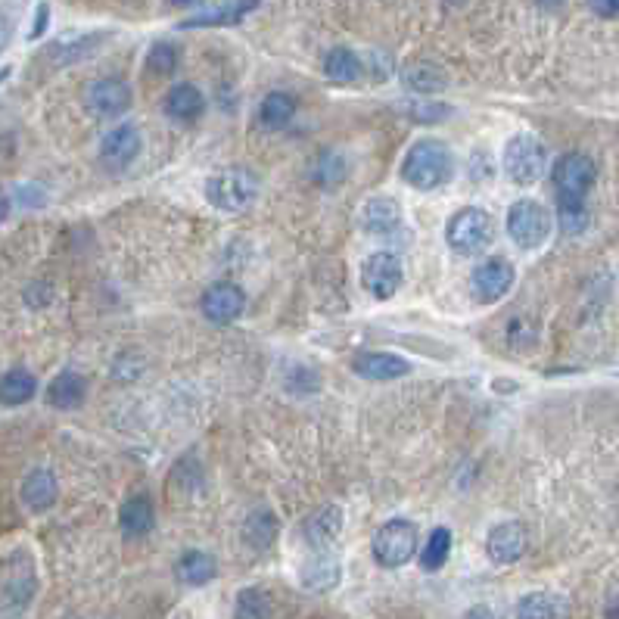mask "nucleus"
<instances>
[{
	"label": "nucleus",
	"instance_id": "obj_1",
	"mask_svg": "<svg viewBox=\"0 0 619 619\" xmlns=\"http://www.w3.org/2000/svg\"><path fill=\"white\" fill-rule=\"evenodd\" d=\"M455 175V156L442 140L420 137L402 162V181L414 190H436Z\"/></svg>",
	"mask_w": 619,
	"mask_h": 619
},
{
	"label": "nucleus",
	"instance_id": "obj_2",
	"mask_svg": "<svg viewBox=\"0 0 619 619\" xmlns=\"http://www.w3.org/2000/svg\"><path fill=\"white\" fill-rule=\"evenodd\" d=\"M259 175L249 172V168L231 165V168H221L206 181V200L209 206L221 209V212H243L252 203L259 200Z\"/></svg>",
	"mask_w": 619,
	"mask_h": 619
},
{
	"label": "nucleus",
	"instance_id": "obj_3",
	"mask_svg": "<svg viewBox=\"0 0 619 619\" xmlns=\"http://www.w3.org/2000/svg\"><path fill=\"white\" fill-rule=\"evenodd\" d=\"M554 193H557V209H579L585 206V196L595 184V162L582 153H567L560 156L554 165Z\"/></svg>",
	"mask_w": 619,
	"mask_h": 619
},
{
	"label": "nucleus",
	"instance_id": "obj_4",
	"mask_svg": "<svg viewBox=\"0 0 619 619\" xmlns=\"http://www.w3.org/2000/svg\"><path fill=\"white\" fill-rule=\"evenodd\" d=\"M492 234H495L492 215L486 209H476V206L455 212L445 228V240L458 256H476V252H483L489 246Z\"/></svg>",
	"mask_w": 619,
	"mask_h": 619
},
{
	"label": "nucleus",
	"instance_id": "obj_5",
	"mask_svg": "<svg viewBox=\"0 0 619 619\" xmlns=\"http://www.w3.org/2000/svg\"><path fill=\"white\" fill-rule=\"evenodd\" d=\"M417 554V526L411 520H386L374 536V557L386 570H399L411 564Z\"/></svg>",
	"mask_w": 619,
	"mask_h": 619
},
{
	"label": "nucleus",
	"instance_id": "obj_6",
	"mask_svg": "<svg viewBox=\"0 0 619 619\" xmlns=\"http://www.w3.org/2000/svg\"><path fill=\"white\" fill-rule=\"evenodd\" d=\"M504 175L514 184L529 187L545 175V147L532 134H517L504 144Z\"/></svg>",
	"mask_w": 619,
	"mask_h": 619
},
{
	"label": "nucleus",
	"instance_id": "obj_7",
	"mask_svg": "<svg viewBox=\"0 0 619 619\" xmlns=\"http://www.w3.org/2000/svg\"><path fill=\"white\" fill-rule=\"evenodd\" d=\"M508 237L520 249H539L551 237V212L536 200H517L508 209Z\"/></svg>",
	"mask_w": 619,
	"mask_h": 619
},
{
	"label": "nucleus",
	"instance_id": "obj_8",
	"mask_svg": "<svg viewBox=\"0 0 619 619\" xmlns=\"http://www.w3.org/2000/svg\"><path fill=\"white\" fill-rule=\"evenodd\" d=\"M402 280H405V265L389 249L371 252L361 265V284L374 299H392L402 290Z\"/></svg>",
	"mask_w": 619,
	"mask_h": 619
},
{
	"label": "nucleus",
	"instance_id": "obj_9",
	"mask_svg": "<svg viewBox=\"0 0 619 619\" xmlns=\"http://www.w3.org/2000/svg\"><path fill=\"white\" fill-rule=\"evenodd\" d=\"M38 592V573L32 564V554L16 548L10 551L4 564V607L7 610H22Z\"/></svg>",
	"mask_w": 619,
	"mask_h": 619
},
{
	"label": "nucleus",
	"instance_id": "obj_10",
	"mask_svg": "<svg viewBox=\"0 0 619 619\" xmlns=\"http://www.w3.org/2000/svg\"><path fill=\"white\" fill-rule=\"evenodd\" d=\"M131 88L122 78H97L84 88V106L97 119H116L125 109H131Z\"/></svg>",
	"mask_w": 619,
	"mask_h": 619
},
{
	"label": "nucleus",
	"instance_id": "obj_11",
	"mask_svg": "<svg viewBox=\"0 0 619 619\" xmlns=\"http://www.w3.org/2000/svg\"><path fill=\"white\" fill-rule=\"evenodd\" d=\"M140 156V131L137 125H119L103 134L100 140V162L106 172H125Z\"/></svg>",
	"mask_w": 619,
	"mask_h": 619
},
{
	"label": "nucleus",
	"instance_id": "obj_12",
	"mask_svg": "<svg viewBox=\"0 0 619 619\" xmlns=\"http://www.w3.org/2000/svg\"><path fill=\"white\" fill-rule=\"evenodd\" d=\"M529 548V532L520 520H504L489 529L486 536V554L495 564H514Z\"/></svg>",
	"mask_w": 619,
	"mask_h": 619
},
{
	"label": "nucleus",
	"instance_id": "obj_13",
	"mask_svg": "<svg viewBox=\"0 0 619 619\" xmlns=\"http://www.w3.org/2000/svg\"><path fill=\"white\" fill-rule=\"evenodd\" d=\"M514 265L504 259H489L473 271V293L480 302H498L514 287Z\"/></svg>",
	"mask_w": 619,
	"mask_h": 619
},
{
	"label": "nucleus",
	"instance_id": "obj_14",
	"mask_svg": "<svg viewBox=\"0 0 619 619\" xmlns=\"http://www.w3.org/2000/svg\"><path fill=\"white\" fill-rule=\"evenodd\" d=\"M200 308L212 324H234L246 308V293L237 284H215L203 293Z\"/></svg>",
	"mask_w": 619,
	"mask_h": 619
},
{
	"label": "nucleus",
	"instance_id": "obj_15",
	"mask_svg": "<svg viewBox=\"0 0 619 619\" xmlns=\"http://www.w3.org/2000/svg\"><path fill=\"white\" fill-rule=\"evenodd\" d=\"M302 536L315 551H327L330 545H336V539L343 536V508L340 504H327V508L315 511L302 523Z\"/></svg>",
	"mask_w": 619,
	"mask_h": 619
},
{
	"label": "nucleus",
	"instance_id": "obj_16",
	"mask_svg": "<svg viewBox=\"0 0 619 619\" xmlns=\"http://www.w3.org/2000/svg\"><path fill=\"white\" fill-rule=\"evenodd\" d=\"M19 498L28 511H50L56 498H60V483H56V476L47 470V467H35V470H28V476L22 480L19 486Z\"/></svg>",
	"mask_w": 619,
	"mask_h": 619
},
{
	"label": "nucleus",
	"instance_id": "obj_17",
	"mask_svg": "<svg viewBox=\"0 0 619 619\" xmlns=\"http://www.w3.org/2000/svg\"><path fill=\"white\" fill-rule=\"evenodd\" d=\"M361 224L368 234L389 237V234L402 231L405 215H402V206L396 200H389V196H371L361 209Z\"/></svg>",
	"mask_w": 619,
	"mask_h": 619
},
{
	"label": "nucleus",
	"instance_id": "obj_18",
	"mask_svg": "<svg viewBox=\"0 0 619 619\" xmlns=\"http://www.w3.org/2000/svg\"><path fill=\"white\" fill-rule=\"evenodd\" d=\"M570 598L560 592H529L517 601V619H570Z\"/></svg>",
	"mask_w": 619,
	"mask_h": 619
},
{
	"label": "nucleus",
	"instance_id": "obj_19",
	"mask_svg": "<svg viewBox=\"0 0 619 619\" xmlns=\"http://www.w3.org/2000/svg\"><path fill=\"white\" fill-rule=\"evenodd\" d=\"M352 368L364 380H399V377L411 374V364L392 352H364L355 358Z\"/></svg>",
	"mask_w": 619,
	"mask_h": 619
},
{
	"label": "nucleus",
	"instance_id": "obj_20",
	"mask_svg": "<svg viewBox=\"0 0 619 619\" xmlns=\"http://www.w3.org/2000/svg\"><path fill=\"white\" fill-rule=\"evenodd\" d=\"M262 0H228V4L203 10L190 19L181 22V28H215V25H240L252 10H256Z\"/></svg>",
	"mask_w": 619,
	"mask_h": 619
},
{
	"label": "nucleus",
	"instance_id": "obj_21",
	"mask_svg": "<svg viewBox=\"0 0 619 619\" xmlns=\"http://www.w3.org/2000/svg\"><path fill=\"white\" fill-rule=\"evenodd\" d=\"M119 526L128 539H144L153 532L156 526V511H153V501L147 495H131L122 511H119Z\"/></svg>",
	"mask_w": 619,
	"mask_h": 619
},
{
	"label": "nucleus",
	"instance_id": "obj_22",
	"mask_svg": "<svg viewBox=\"0 0 619 619\" xmlns=\"http://www.w3.org/2000/svg\"><path fill=\"white\" fill-rule=\"evenodd\" d=\"M84 396H88V383H84L78 371H60L47 386V402L60 411H72L84 405Z\"/></svg>",
	"mask_w": 619,
	"mask_h": 619
},
{
	"label": "nucleus",
	"instance_id": "obj_23",
	"mask_svg": "<svg viewBox=\"0 0 619 619\" xmlns=\"http://www.w3.org/2000/svg\"><path fill=\"white\" fill-rule=\"evenodd\" d=\"M203 94L193 88V84H175L172 91L165 94L162 100V112L168 119H175V122H193V119H200L203 116Z\"/></svg>",
	"mask_w": 619,
	"mask_h": 619
},
{
	"label": "nucleus",
	"instance_id": "obj_24",
	"mask_svg": "<svg viewBox=\"0 0 619 619\" xmlns=\"http://www.w3.org/2000/svg\"><path fill=\"white\" fill-rule=\"evenodd\" d=\"M38 392V380L32 371L25 368H10L4 374V380H0V396H4V405L7 408H19L25 402H32Z\"/></svg>",
	"mask_w": 619,
	"mask_h": 619
},
{
	"label": "nucleus",
	"instance_id": "obj_25",
	"mask_svg": "<svg viewBox=\"0 0 619 619\" xmlns=\"http://www.w3.org/2000/svg\"><path fill=\"white\" fill-rule=\"evenodd\" d=\"M215 573H218V567H215L212 554H206V551H187L178 560V579L184 585H193V588L209 585L215 579Z\"/></svg>",
	"mask_w": 619,
	"mask_h": 619
},
{
	"label": "nucleus",
	"instance_id": "obj_26",
	"mask_svg": "<svg viewBox=\"0 0 619 619\" xmlns=\"http://www.w3.org/2000/svg\"><path fill=\"white\" fill-rule=\"evenodd\" d=\"M324 72L333 84H355L361 78V60L349 47H333L324 60Z\"/></svg>",
	"mask_w": 619,
	"mask_h": 619
},
{
	"label": "nucleus",
	"instance_id": "obj_27",
	"mask_svg": "<svg viewBox=\"0 0 619 619\" xmlns=\"http://www.w3.org/2000/svg\"><path fill=\"white\" fill-rule=\"evenodd\" d=\"M448 554H452V529L436 526V529L430 532L427 545L420 548V567L430 570V573H436V570L445 567Z\"/></svg>",
	"mask_w": 619,
	"mask_h": 619
},
{
	"label": "nucleus",
	"instance_id": "obj_28",
	"mask_svg": "<svg viewBox=\"0 0 619 619\" xmlns=\"http://www.w3.org/2000/svg\"><path fill=\"white\" fill-rule=\"evenodd\" d=\"M340 582V567L333 564L327 554H318L315 560H308L305 570H302V585L312 588V592H327Z\"/></svg>",
	"mask_w": 619,
	"mask_h": 619
},
{
	"label": "nucleus",
	"instance_id": "obj_29",
	"mask_svg": "<svg viewBox=\"0 0 619 619\" xmlns=\"http://www.w3.org/2000/svg\"><path fill=\"white\" fill-rule=\"evenodd\" d=\"M243 536L252 548H271L274 539H277V517L271 511H256V514H249L246 520V529H243Z\"/></svg>",
	"mask_w": 619,
	"mask_h": 619
},
{
	"label": "nucleus",
	"instance_id": "obj_30",
	"mask_svg": "<svg viewBox=\"0 0 619 619\" xmlns=\"http://www.w3.org/2000/svg\"><path fill=\"white\" fill-rule=\"evenodd\" d=\"M293 112H296L293 97L274 91V94H268V97L262 100V106H259V119H262L265 128H284V125L293 119Z\"/></svg>",
	"mask_w": 619,
	"mask_h": 619
},
{
	"label": "nucleus",
	"instance_id": "obj_31",
	"mask_svg": "<svg viewBox=\"0 0 619 619\" xmlns=\"http://www.w3.org/2000/svg\"><path fill=\"white\" fill-rule=\"evenodd\" d=\"M271 601L262 588H243L234 604V619H268Z\"/></svg>",
	"mask_w": 619,
	"mask_h": 619
},
{
	"label": "nucleus",
	"instance_id": "obj_32",
	"mask_svg": "<svg viewBox=\"0 0 619 619\" xmlns=\"http://www.w3.org/2000/svg\"><path fill=\"white\" fill-rule=\"evenodd\" d=\"M405 84H408L411 91L430 94V91H442L445 84H448V78H445L442 69H436V66H430V63H420V66H411V69L405 72Z\"/></svg>",
	"mask_w": 619,
	"mask_h": 619
},
{
	"label": "nucleus",
	"instance_id": "obj_33",
	"mask_svg": "<svg viewBox=\"0 0 619 619\" xmlns=\"http://www.w3.org/2000/svg\"><path fill=\"white\" fill-rule=\"evenodd\" d=\"M100 44V35H75V38H63L53 44V56L60 63H75V60H84L94 47Z\"/></svg>",
	"mask_w": 619,
	"mask_h": 619
},
{
	"label": "nucleus",
	"instance_id": "obj_34",
	"mask_svg": "<svg viewBox=\"0 0 619 619\" xmlns=\"http://www.w3.org/2000/svg\"><path fill=\"white\" fill-rule=\"evenodd\" d=\"M178 69V47L168 44V41H159L150 47L147 53V72H153L156 78H165Z\"/></svg>",
	"mask_w": 619,
	"mask_h": 619
},
{
	"label": "nucleus",
	"instance_id": "obj_35",
	"mask_svg": "<svg viewBox=\"0 0 619 619\" xmlns=\"http://www.w3.org/2000/svg\"><path fill=\"white\" fill-rule=\"evenodd\" d=\"M588 7H592L598 16H604V19L619 16V0H588Z\"/></svg>",
	"mask_w": 619,
	"mask_h": 619
},
{
	"label": "nucleus",
	"instance_id": "obj_36",
	"mask_svg": "<svg viewBox=\"0 0 619 619\" xmlns=\"http://www.w3.org/2000/svg\"><path fill=\"white\" fill-rule=\"evenodd\" d=\"M47 22H50V7H47V4H38V10H35V25H32V38H41V35H44Z\"/></svg>",
	"mask_w": 619,
	"mask_h": 619
},
{
	"label": "nucleus",
	"instance_id": "obj_37",
	"mask_svg": "<svg viewBox=\"0 0 619 619\" xmlns=\"http://www.w3.org/2000/svg\"><path fill=\"white\" fill-rule=\"evenodd\" d=\"M464 619H498V613L492 607H486V604H476V607H470L464 613Z\"/></svg>",
	"mask_w": 619,
	"mask_h": 619
},
{
	"label": "nucleus",
	"instance_id": "obj_38",
	"mask_svg": "<svg viewBox=\"0 0 619 619\" xmlns=\"http://www.w3.org/2000/svg\"><path fill=\"white\" fill-rule=\"evenodd\" d=\"M168 4H175V7H193V4H200V0H168Z\"/></svg>",
	"mask_w": 619,
	"mask_h": 619
},
{
	"label": "nucleus",
	"instance_id": "obj_39",
	"mask_svg": "<svg viewBox=\"0 0 619 619\" xmlns=\"http://www.w3.org/2000/svg\"><path fill=\"white\" fill-rule=\"evenodd\" d=\"M539 4H542V7H560L564 0H539Z\"/></svg>",
	"mask_w": 619,
	"mask_h": 619
},
{
	"label": "nucleus",
	"instance_id": "obj_40",
	"mask_svg": "<svg viewBox=\"0 0 619 619\" xmlns=\"http://www.w3.org/2000/svg\"><path fill=\"white\" fill-rule=\"evenodd\" d=\"M452 4H461V0H452Z\"/></svg>",
	"mask_w": 619,
	"mask_h": 619
}]
</instances>
